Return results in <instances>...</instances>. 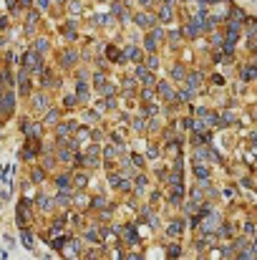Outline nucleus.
Wrapping results in <instances>:
<instances>
[{"mask_svg": "<svg viewBox=\"0 0 257 260\" xmlns=\"http://www.w3.org/2000/svg\"><path fill=\"white\" fill-rule=\"evenodd\" d=\"M136 73H139V78H144V81H146L144 86H154V76H151V73H146L144 68H136Z\"/></svg>", "mask_w": 257, "mask_h": 260, "instance_id": "f257e3e1", "label": "nucleus"}, {"mask_svg": "<svg viewBox=\"0 0 257 260\" xmlns=\"http://www.w3.org/2000/svg\"><path fill=\"white\" fill-rule=\"evenodd\" d=\"M169 255L177 257V255H179V245H171V247H169Z\"/></svg>", "mask_w": 257, "mask_h": 260, "instance_id": "9b49d317", "label": "nucleus"}, {"mask_svg": "<svg viewBox=\"0 0 257 260\" xmlns=\"http://www.w3.org/2000/svg\"><path fill=\"white\" fill-rule=\"evenodd\" d=\"M159 94H161V96H166V99H174V91H171L166 83H161V86H159Z\"/></svg>", "mask_w": 257, "mask_h": 260, "instance_id": "f03ea898", "label": "nucleus"}, {"mask_svg": "<svg viewBox=\"0 0 257 260\" xmlns=\"http://www.w3.org/2000/svg\"><path fill=\"white\" fill-rule=\"evenodd\" d=\"M179 225H182V222H174V225H171V227H169V232H171V235H177V232H179V230H182V227H179Z\"/></svg>", "mask_w": 257, "mask_h": 260, "instance_id": "1a4fd4ad", "label": "nucleus"}, {"mask_svg": "<svg viewBox=\"0 0 257 260\" xmlns=\"http://www.w3.org/2000/svg\"><path fill=\"white\" fill-rule=\"evenodd\" d=\"M197 177H207V167H197Z\"/></svg>", "mask_w": 257, "mask_h": 260, "instance_id": "9d476101", "label": "nucleus"}, {"mask_svg": "<svg viewBox=\"0 0 257 260\" xmlns=\"http://www.w3.org/2000/svg\"><path fill=\"white\" fill-rule=\"evenodd\" d=\"M33 180H35V182H38V180H43V172H40V169H35V172H33Z\"/></svg>", "mask_w": 257, "mask_h": 260, "instance_id": "f8f14e48", "label": "nucleus"}, {"mask_svg": "<svg viewBox=\"0 0 257 260\" xmlns=\"http://www.w3.org/2000/svg\"><path fill=\"white\" fill-rule=\"evenodd\" d=\"M71 129H73V124H71V126H58V136H68Z\"/></svg>", "mask_w": 257, "mask_h": 260, "instance_id": "39448f33", "label": "nucleus"}, {"mask_svg": "<svg viewBox=\"0 0 257 260\" xmlns=\"http://www.w3.org/2000/svg\"><path fill=\"white\" fill-rule=\"evenodd\" d=\"M136 23H139V25H149V18H146V15H136Z\"/></svg>", "mask_w": 257, "mask_h": 260, "instance_id": "6e6552de", "label": "nucleus"}, {"mask_svg": "<svg viewBox=\"0 0 257 260\" xmlns=\"http://www.w3.org/2000/svg\"><path fill=\"white\" fill-rule=\"evenodd\" d=\"M197 86H199V73H194V76L189 78V89H192V91L197 89Z\"/></svg>", "mask_w": 257, "mask_h": 260, "instance_id": "20e7f679", "label": "nucleus"}, {"mask_svg": "<svg viewBox=\"0 0 257 260\" xmlns=\"http://www.w3.org/2000/svg\"><path fill=\"white\" fill-rule=\"evenodd\" d=\"M63 61H66V63H73V61H76V53H73V51L63 53Z\"/></svg>", "mask_w": 257, "mask_h": 260, "instance_id": "423d86ee", "label": "nucleus"}, {"mask_svg": "<svg viewBox=\"0 0 257 260\" xmlns=\"http://www.w3.org/2000/svg\"><path fill=\"white\" fill-rule=\"evenodd\" d=\"M35 109H46V99L43 96H35Z\"/></svg>", "mask_w": 257, "mask_h": 260, "instance_id": "0eeeda50", "label": "nucleus"}, {"mask_svg": "<svg viewBox=\"0 0 257 260\" xmlns=\"http://www.w3.org/2000/svg\"><path fill=\"white\" fill-rule=\"evenodd\" d=\"M66 252H68V255H78V242H76V240H71V242H68V247H66Z\"/></svg>", "mask_w": 257, "mask_h": 260, "instance_id": "7ed1b4c3", "label": "nucleus"}]
</instances>
